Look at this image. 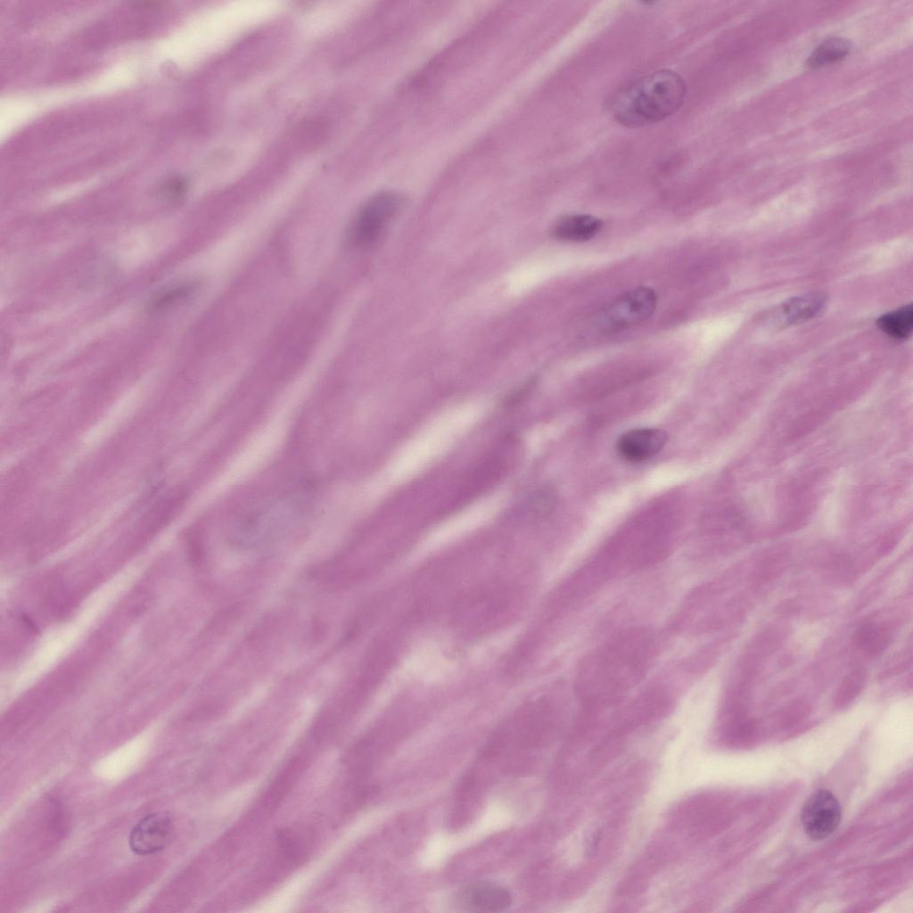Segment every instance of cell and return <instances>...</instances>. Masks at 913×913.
Returning <instances> with one entry per match:
<instances>
[{"label":"cell","instance_id":"cell-2","mask_svg":"<svg viewBox=\"0 0 913 913\" xmlns=\"http://www.w3.org/2000/svg\"><path fill=\"white\" fill-rule=\"evenodd\" d=\"M685 95L686 84L679 74L658 70L621 89L612 101L611 112L625 127H645L675 113Z\"/></svg>","mask_w":913,"mask_h":913},{"label":"cell","instance_id":"cell-5","mask_svg":"<svg viewBox=\"0 0 913 913\" xmlns=\"http://www.w3.org/2000/svg\"><path fill=\"white\" fill-rule=\"evenodd\" d=\"M841 815V806L836 797L829 790L818 789L807 799L801 818L808 836L818 841L835 831Z\"/></svg>","mask_w":913,"mask_h":913},{"label":"cell","instance_id":"cell-3","mask_svg":"<svg viewBox=\"0 0 913 913\" xmlns=\"http://www.w3.org/2000/svg\"><path fill=\"white\" fill-rule=\"evenodd\" d=\"M657 295L651 288L640 286L619 296L596 317V329L611 333L648 319L655 310Z\"/></svg>","mask_w":913,"mask_h":913},{"label":"cell","instance_id":"cell-10","mask_svg":"<svg viewBox=\"0 0 913 913\" xmlns=\"http://www.w3.org/2000/svg\"><path fill=\"white\" fill-rule=\"evenodd\" d=\"M602 226V221L594 216L569 215L556 221L552 228V234L562 241L585 242L593 238Z\"/></svg>","mask_w":913,"mask_h":913},{"label":"cell","instance_id":"cell-17","mask_svg":"<svg viewBox=\"0 0 913 913\" xmlns=\"http://www.w3.org/2000/svg\"><path fill=\"white\" fill-rule=\"evenodd\" d=\"M186 191V182L181 177H173L168 180L161 188L165 198L176 201L180 199Z\"/></svg>","mask_w":913,"mask_h":913},{"label":"cell","instance_id":"cell-6","mask_svg":"<svg viewBox=\"0 0 913 913\" xmlns=\"http://www.w3.org/2000/svg\"><path fill=\"white\" fill-rule=\"evenodd\" d=\"M173 822L166 813H152L142 818L131 830L129 846L138 855H149L164 849L173 835Z\"/></svg>","mask_w":913,"mask_h":913},{"label":"cell","instance_id":"cell-8","mask_svg":"<svg viewBox=\"0 0 913 913\" xmlns=\"http://www.w3.org/2000/svg\"><path fill=\"white\" fill-rule=\"evenodd\" d=\"M826 302V295L818 292L795 296L770 310L767 319L777 326L800 324L818 316Z\"/></svg>","mask_w":913,"mask_h":913},{"label":"cell","instance_id":"cell-7","mask_svg":"<svg viewBox=\"0 0 913 913\" xmlns=\"http://www.w3.org/2000/svg\"><path fill=\"white\" fill-rule=\"evenodd\" d=\"M456 905L471 912H502L512 903L509 892L499 884L479 881L462 887L455 897Z\"/></svg>","mask_w":913,"mask_h":913},{"label":"cell","instance_id":"cell-14","mask_svg":"<svg viewBox=\"0 0 913 913\" xmlns=\"http://www.w3.org/2000/svg\"><path fill=\"white\" fill-rule=\"evenodd\" d=\"M309 834L300 828L284 829L278 835V843L284 854L291 860L301 861L308 852Z\"/></svg>","mask_w":913,"mask_h":913},{"label":"cell","instance_id":"cell-16","mask_svg":"<svg viewBox=\"0 0 913 913\" xmlns=\"http://www.w3.org/2000/svg\"><path fill=\"white\" fill-rule=\"evenodd\" d=\"M190 290L191 287L188 285H179L159 292L150 301V311L157 312L168 308L181 298L186 296Z\"/></svg>","mask_w":913,"mask_h":913},{"label":"cell","instance_id":"cell-11","mask_svg":"<svg viewBox=\"0 0 913 913\" xmlns=\"http://www.w3.org/2000/svg\"><path fill=\"white\" fill-rule=\"evenodd\" d=\"M891 639V629L884 623L877 622L863 624L853 635L854 646L870 657L882 654L888 647Z\"/></svg>","mask_w":913,"mask_h":913},{"label":"cell","instance_id":"cell-13","mask_svg":"<svg viewBox=\"0 0 913 913\" xmlns=\"http://www.w3.org/2000/svg\"><path fill=\"white\" fill-rule=\"evenodd\" d=\"M849 41L842 37H830L821 42L806 62L810 69H818L844 59L850 53Z\"/></svg>","mask_w":913,"mask_h":913},{"label":"cell","instance_id":"cell-15","mask_svg":"<svg viewBox=\"0 0 913 913\" xmlns=\"http://www.w3.org/2000/svg\"><path fill=\"white\" fill-rule=\"evenodd\" d=\"M866 679L867 673L862 668H856L850 671L836 690V703L845 705L857 697L865 687Z\"/></svg>","mask_w":913,"mask_h":913},{"label":"cell","instance_id":"cell-12","mask_svg":"<svg viewBox=\"0 0 913 913\" xmlns=\"http://www.w3.org/2000/svg\"><path fill=\"white\" fill-rule=\"evenodd\" d=\"M876 325L888 336L905 340L913 328V308L909 303L878 317Z\"/></svg>","mask_w":913,"mask_h":913},{"label":"cell","instance_id":"cell-4","mask_svg":"<svg viewBox=\"0 0 913 913\" xmlns=\"http://www.w3.org/2000/svg\"><path fill=\"white\" fill-rule=\"evenodd\" d=\"M402 204V197L393 192H382L371 197L358 211L350 225V242L356 246H367L374 243Z\"/></svg>","mask_w":913,"mask_h":913},{"label":"cell","instance_id":"cell-1","mask_svg":"<svg viewBox=\"0 0 913 913\" xmlns=\"http://www.w3.org/2000/svg\"><path fill=\"white\" fill-rule=\"evenodd\" d=\"M651 632L632 629L619 634L583 661L576 692L589 707L614 703L646 672L655 651Z\"/></svg>","mask_w":913,"mask_h":913},{"label":"cell","instance_id":"cell-9","mask_svg":"<svg viewBox=\"0 0 913 913\" xmlns=\"http://www.w3.org/2000/svg\"><path fill=\"white\" fill-rule=\"evenodd\" d=\"M667 434L659 429L639 428L623 433L617 450L626 460L639 462L657 454L665 445Z\"/></svg>","mask_w":913,"mask_h":913}]
</instances>
